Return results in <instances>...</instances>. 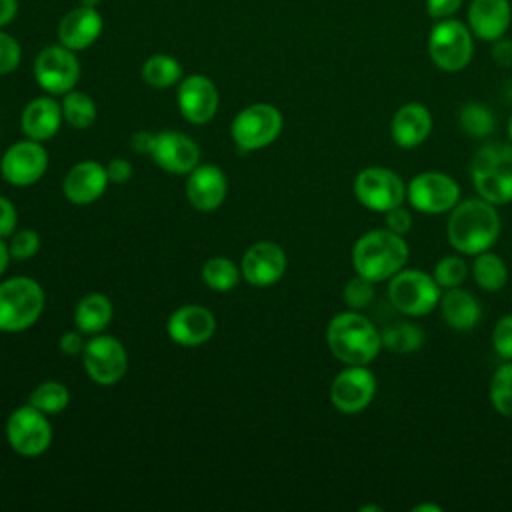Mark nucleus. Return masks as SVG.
Wrapping results in <instances>:
<instances>
[{
	"instance_id": "1",
	"label": "nucleus",
	"mask_w": 512,
	"mask_h": 512,
	"mask_svg": "<svg viewBox=\"0 0 512 512\" xmlns=\"http://www.w3.org/2000/svg\"><path fill=\"white\" fill-rule=\"evenodd\" d=\"M446 236L450 246L466 256H476L494 246L500 236V214L484 198L460 200L448 216Z\"/></svg>"
},
{
	"instance_id": "2",
	"label": "nucleus",
	"mask_w": 512,
	"mask_h": 512,
	"mask_svg": "<svg viewBox=\"0 0 512 512\" xmlns=\"http://www.w3.org/2000/svg\"><path fill=\"white\" fill-rule=\"evenodd\" d=\"M326 344L342 364L368 366L382 350V336L364 314L346 310L328 322Z\"/></svg>"
},
{
	"instance_id": "3",
	"label": "nucleus",
	"mask_w": 512,
	"mask_h": 512,
	"mask_svg": "<svg viewBox=\"0 0 512 512\" xmlns=\"http://www.w3.org/2000/svg\"><path fill=\"white\" fill-rule=\"evenodd\" d=\"M408 254V244L400 234L388 228H376L364 232L356 240L352 248V266L356 274L376 284L398 274L406 266Z\"/></svg>"
},
{
	"instance_id": "4",
	"label": "nucleus",
	"mask_w": 512,
	"mask_h": 512,
	"mask_svg": "<svg viewBox=\"0 0 512 512\" xmlns=\"http://www.w3.org/2000/svg\"><path fill=\"white\" fill-rule=\"evenodd\" d=\"M474 190L486 202H512V142H488L476 150L470 164Z\"/></svg>"
},
{
	"instance_id": "5",
	"label": "nucleus",
	"mask_w": 512,
	"mask_h": 512,
	"mask_svg": "<svg viewBox=\"0 0 512 512\" xmlns=\"http://www.w3.org/2000/svg\"><path fill=\"white\" fill-rule=\"evenodd\" d=\"M44 290L28 276L0 282V332H22L34 326L44 312Z\"/></svg>"
},
{
	"instance_id": "6",
	"label": "nucleus",
	"mask_w": 512,
	"mask_h": 512,
	"mask_svg": "<svg viewBox=\"0 0 512 512\" xmlns=\"http://www.w3.org/2000/svg\"><path fill=\"white\" fill-rule=\"evenodd\" d=\"M442 296L434 276L420 268H402L388 280V300L404 316L430 314Z\"/></svg>"
},
{
	"instance_id": "7",
	"label": "nucleus",
	"mask_w": 512,
	"mask_h": 512,
	"mask_svg": "<svg viewBox=\"0 0 512 512\" xmlns=\"http://www.w3.org/2000/svg\"><path fill=\"white\" fill-rule=\"evenodd\" d=\"M428 54L440 70L460 72L472 60L474 34L456 18L436 20L428 34Z\"/></svg>"
},
{
	"instance_id": "8",
	"label": "nucleus",
	"mask_w": 512,
	"mask_h": 512,
	"mask_svg": "<svg viewBox=\"0 0 512 512\" xmlns=\"http://www.w3.org/2000/svg\"><path fill=\"white\" fill-rule=\"evenodd\" d=\"M284 118L274 104L256 102L242 108L232 124L230 134L240 150L254 152L270 146L282 132Z\"/></svg>"
},
{
	"instance_id": "9",
	"label": "nucleus",
	"mask_w": 512,
	"mask_h": 512,
	"mask_svg": "<svg viewBox=\"0 0 512 512\" xmlns=\"http://www.w3.org/2000/svg\"><path fill=\"white\" fill-rule=\"evenodd\" d=\"M6 440L20 456L34 458L44 454L52 444V424L48 414L32 404L18 406L6 420Z\"/></svg>"
},
{
	"instance_id": "10",
	"label": "nucleus",
	"mask_w": 512,
	"mask_h": 512,
	"mask_svg": "<svg viewBox=\"0 0 512 512\" xmlns=\"http://www.w3.org/2000/svg\"><path fill=\"white\" fill-rule=\"evenodd\" d=\"M352 190L364 208L380 214L400 206L406 198L404 180L386 166L362 168L354 178Z\"/></svg>"
},
{
	"instance_id": "11",
	"label": "nucleus",
	"mask_w": 512,
	"mask_h": 512,
	"mask_svg": "<svg viewBox=\"0 0 512 512\" xmlns=\"http://www.w3.org/2000/svg\"><path fill=\"white\" fill-rule=\"evenodd\" d=\"M406 198L420 214H446L460 202V186L446 172L426 170L408 182Z\"/></svg>"
},
{
	"instance_id": "12",
	"label": "nucleus",
	"mask_w": 512,
	"mask_h": 512,
	"mask_svg": "<svg viewBox=\"0 0 512 512\" xmlns=\"http://www.w3.org/2000/svg\"><path fill=\"white\" fill-rule=\"evenodd\" d=\"M80 78L76 52L64 44H50L34 58V80L50 96H64L74 90Z\"/></svg>"
},
{
	"instance_id": "13",
	"label": "nucleus",
	"mask_w": 512,
	"mask_h": 512,
	"mask_svg": "<svg viewBox=\"0 0 512 512\" xmlns=\"http://www.w3.org/2000/svg\"><path fill=\"white\" fill-rule=\"evenodd\" d=\"M82 364L92 382L100 386H114L128 370V354L118 338L100 332L86 340Z\"/></svg>"
},
{
	"instance_id": "14",
	"label": "nucleus",
	"mask_w": 512,
	"mask_h": 512,
	"mask_svg": "<svg viewBox=\"0 0 512 512\" xmlns=\"http://www.w3.org/2000/svg\"><path fill=\"white\" fill-rule=\"evenodd\" d=\"M376 394V376L366 366H346L330 384V402L342 414H358Z\"/></svg>"
},
{
	"instance_id": "15",
	"label": "nucleus",
	"mask_w": 512,
	"mask_h": 512,
	"mask_svg": "<svg viewBox=\"0 0 512 512\" xmlns=\"http://www.w3.org/2000/svg\"><path fill=\"white\" fill-rule=\"evenodd\" d=\"M48 168V152L36 140L14 142L0 160V174L12 186H32L36 184Z\"/></svg>"
},
{
	"instance_id": "16",
	"label": "nucleus",
	"mask_w": 512,
	"mask_h": 512,
	"mask_svg": "<svg viewBox=\"0 0 512 512\" xmlns=\"http://www.w3.org/2000/svg\"><path fill=\"white\" fill-rule=\"evenodd\" d=\"M286 252L280 244L270 240H258L242 256V278L254 288H268L276 284L286 272Z\"/></svg>"
},
{
	"instance_id": "17",
	"label": "nucleus",
	"mask_w": 512,
	"mask_h": 512,
	"mask_svg": "<svg viewBox=\"0 0 512 512\" xmlns=\"http://www.w3.org/2000/svg\"><path fill=\"white\" fill-rule=\"evenodd\" d=\"M178 108L184 120L190 124H206L210 122L220 104L216 84L204 74H188L178 82L176 92Z\"/></svg>"
},
{
	"instance_id": "18",
	"label": "nucleus",
	"mask_w": 512,
	"mask_h": 512,
	"mask_svg": "<svg viewBox=\"0 0 512 512\" xmlns=\"http://www.w3.org/2000/svg\"><path fill=\"white\" fill-rule=\"evenodd\" d=\"M152 160L170 174H190L200 164V146L184 132L164 130L154 134Z\"/></svg>"
},
{
	"instance_id": "19",
	"label": "nucleus",
	"mask_w": 512,
	"mask_h": 512,
	"mask_svg": "<svg viewBox=\"0 0 512 512\" xmlns=\"http://www.w3.org/2000/svg\"><path fill=\"white\" fill-rule=\"evenodd\" d=\"M166 332L172 342L194 348L206 344L214 336L216 318L206 306L184 304L170 314L166 322Z\"/></svg>"
},
{
	"instance_id": "20",
	"label": "nucleus",
	"mask_w": 512,
	"mask_h": 512,
	"mask_svg": "<svg viewBox=\"0 0 512 512\" xmlns=\"http://www.w3.org/2000/svg\"><path fill=\"white\" fill-rule=\"evenodd\" d=\"M108 184L110 180L106 174V166L96 160H82L66 172L62 180V192L68 202L84 206L96 202L106 192Z\"/></svg>"
},
{
	"instance_id": "21",
	"label": "nucleus",
	"mask_w": 512,
	"mask_h": 512,
	"mask_svg": "<svg viewBox=\"0 0 512 512\" xmlns=\"http://www.w3.org/2000/svg\"><path fill=\"white\" fill-rule=\"evenodd\" d=\"M104 30V18L94 6H76L68 10L58 24V40L66 48L80 52L90 48Z\"/></svg>"
},
{
	"instance_id": "22",
	"label": "nucleus",
	"mask_w": 512,
	"mask_h": 512,
	"mask_svg": "<svg viewBox=\"0 0 512 512\" xmlns=\"http://www.w3.org/2000/svg\"><path fill=\"white\" fill-rule=\"evenodd\" d=\"M228 192V180L222 168L214 164H198L186 180L188 202L200 212L220 208Z\"/></svg>"
},
{
	"instance_id": "23",
	"label": "nucleus",
	"mask_w": 512,
	"mask_h": 512,
	"mask_svg": "<svg viewBox=\"0 0 512 512\" xmlns=\"http://www.w3.org/2000/svg\"><path fill=\"white\" fill-rule=\"evenodd\" d=\"M510 22V0H472L468 6V28L480 40H500L508 32Z\"/></svg>"
},
{
	"instance_id": "24",
	"label": "nucleus",
	"mask_w": 512,
	"mask_h": 512,
	"mask_svg": "<svg viewBox=\"0 0 512 512\" xmlns=\"http://www.w3.org/2000/svg\"><path fill=\"white\" fill-rule=\"evenodd\" d=\"M432 132V114L420 102L400 106L390 122V136L398 148L412 150L420 146Z\"/></svg>"
},
{
	"instance_id": "25",
	"label": "nucleus",
	"mask_w": 512,
	"mask_h": 512,
	"mask_svg": "<svg viewBox=\"0 0 512 512\" xmlns=\"http://www.w3.org/2000/svg\"><path fill=\"white\" fill-rule=\"evenodd\" d=\"M62 106L56 102L54 96H38L30 100L20 116V128L26 138L44 142L50 140L52 136L58 134L60 124H62Z\"/></svg>"
},
{
	"instance_id": "26",
	"label": "nucleus",
	"mask_w": 512,
	"mask_h": 512,
	"mask_svg": "<svg viewBox=\"0 0 512 512\" xmlns=\"http://www.w3.org/2000/svg\"><path fill=\"white\" fill-rule=\"evenodd\" d=\"M442 320L446 322V326H450L452 330H472L482 316L480 304L474 298L472 292L456 286V288H446L442 290L440 302H438Z\"/></svg>"
},
{
	"instance_id": "27",
	"label": "nucleus",
	"mask_w": 512,
	"mask_h": 512,
	"mask_svg": "<svg viewBox=\"0 0 512 512\" xmlns=\"http://www.w3.org/2000/svg\"><path fill=\"white\" fill-rule=\"evenodd\" d=\"M112 314H114V308L110 298L100 292H90L84 298H80V302L76 304L74 324L82 334L94 336L104 332V328L112 320Z\"/></svg>"
},
{
	"instance_id": "28",
	"label": "nucleus",
	"mask_w": 512,
	"mask_h": 512,
	"mask_svg": "<svg viewBox=\"0 0 512 512\" xmlns=\"http://www.w3.org/2000/svg\"><path fill=\"white\" fill-rule=\"evenodd\" d=\"M472 276H474V282L482 290L498 292L508 282V268H506V262L498 254L486 250V252H480L474 256Z\"/></svg>"
},
{
	"instance_id": "29",
	"label": "nucleus",
	"mask_w": 512,
	"mask_h": 512,
	"mask_svg": "<svg viewBox=\"0 0 512 512\" xmlns=\"http://www.w3.org/2000/svg\"><path fill=\"white\" fill-rule=\"evenodd\" d=\"M182 66L170 54H152L142 64V80L158 90L170 88L182 80Z\"/></svg>"
},
{
	"instance_id": "30",
	"label": "nucleus",
	"mask_w": 512,
	"mask_h": 512,
	"mask_svg": "<svg viewBox=\"0 0 512 512\" xmlns=\"http://www.w3.org/2000/svg\"><path fill=\"white\" fill-rule=\"evenodd\" d=\"M382 346L392 354H412L424 344V330L412 322H394L380 330Z\"/></svg>"
},
{
	"instance_id": "31",
	"label": "nucleus",
	"mask_w": 512,
	"mask_h": 512,
	"mask_svg": "<svg viewBox=\"0 0 512 512\" xmlns=\"http://www.w3.org/2000/svg\"><path fill=\"white\" fill-rule=\"evenodd\" d=\"M62 116L64 120L76 128V130H86L94 124L96 120V104L94 100L82 92V90H70L62 96Z\"/></svg>"
},
{
	"instance_id": "32",
	"label": "nucleus",
	"mask_w": 512,
	"mask_h": 512,
	"mask_svg": "<svg viewBox=\"0 0 512 512\" xmlns=\"http://www.w3.org/2000/svg\"><path fill=\"white\" fill-rule=\"evenodd\" d=\"M202 280L214 292H228L236 288L242 272L240 268L226 256H212L202 266Z\"/></svg>"
},
{
	"instance_id": "33",
	"label": "nucleus",
	"mask_w": 512,
	"mask_h": 512,
	"mask_svg": "<svg viewBox=\"0 0 512 512\" xmlns=\"http://www.w3.org/2000/svg\"><path fill=\"white\" fill-rule=\"evenodd\" d=\"M458 124L470 138H488L496 128L494 112L482 102H466L458 112Z\"/></svg>"
},
{
	"instance_id": "34",
	"label": "nucleus",
	"mask_w": 512,
	"mask_h": 512,
	"mask_svg": "<svg viewBox=\"0 0 512 512\" xmlns=\"http://www.w3.org/2000/svg\"><path fill=\"white\" fill-rule=\"evenodd\" d=\"M28 404L42 410L48 416L60 414L70 404V390L58 380H46L30 392Z\"/></svg>"
},
{
	"instance_id": "35",
	"label": "nucleus",
	"mask_w": 512,
	"mask_h": 512,
	"mask_svg": "<svg viewBox=\"0 0 512 512\" xmlns=\"http://www.w3.org/2000/svg\"><path fill=\"white\" fill-rule=\"evenodd\" d=\"M488 394L494 410L506 418H512V360H506L496 368Z\"/></svg>"
},
{
	"instance_id": "36",
	"label": "nucleus",
	"mask_w": 512,
	"mask_h": 512,
	"mask_svg": "<svg viewBox=\"0 0 512 512\" xmlns=\"http://www.w3.org/2000/svg\"><path fill=\"white\" fill-rule=\"evenodd\" d=\"M432 276L442 290L456 288L468 276V262L462 256H442L436 262Z\"/></svg>"
},
{
	"instance_id": "37",
	"label": "nucleus",
	"mask_w": 512,
	"mask_h": 512,
	"mask_svg": "<svg viewBox=\"0 0 512 512\" xmlns=\"http://www.w3.org/2000/svg\"><path fill=\"white\" fill-rule=\"evenodd\" d=\"M376 296V290H374V282L356 274L354 278H350L344 286V292H342V298H344V304L350 308V310H362L366 306L372 304Z\"/></svg>"
},
{
	"instance_id": "38",
	"label": "nucleus",
	"mask_w": 512,
	"mask_h": 512,
	"mask_svg": "<svg viewBox=\"0 0 512 512\" xmlns=\"http://www.w3.org/2000/svg\"><path fill=\"white\" fill-rule=\"evenodd\" d=\"M8 250L14 260H30L40 250V234L32 228H22L10 236Z\"/></svg>"
},
{
	"instance_id": "39",
	"label": "nucleus",
	"mask_w": 512,
	"mask_h": 512,
	"mask_svg": "<svg viewBox=\"0 0 512 512\" xmlns=\"http://www.w3.org/2000/svg\"><path fill=\"white\" fill-rule=\"evenodd\" d=\"M22 48L18 40L0 28V76L14 72L20 66Z\"/></svg>"
},
{
	"instance_id": "40",
	"label": "nucleus",
	"mask_w": 512,
	"mask_h": 512,
	"mask_svg": "<svg viewBox=\"0 0 512 512\" xmlns=\"http://www.w3.org/2000/svg\"><path fill=\"white\" fill-rule=\"evenodd\" d=\"M494 352L506 362L512 360V314H504L492 330Z\"/></svg>"
},
{
	"instance_id": "41",
	"label": "nucleus",
	"mask_w": 512,
	"mask_h": 512,
	"mask_svg": "<svg viewBox=\"0 0 512 512\" xmlns=\"http://www.w3.org/2000/svg\"><path fill=\"white\" fill-rule=\"evenodd\" d=\"M384 222H386L388 230L404 236L412 228V212L408 208H404L402 204L394 206L388 212H384Z\"/></svg>"
},
{
	"instance_id": "42",
	"label": "nucleus",
	"mask_w": 512,
	"mask_h": 512,
	"mask_svg": "<svg viewBox=\"0 0 512 512\" xmlns=\"http://www.w3.org/2000/svg\"><path fill=\"white\" fill-rule=\"evenodd\" d=\"M18 224V212L6 196H0V238H8L14 234Z\"/></svg>"
},
{
	"instance_id": "43",
	"label": "nucleus",
	"mask_w": 512,
	"mask_h": 512,
	"mask_svg": "<svg viewBox=\"0 0 512 512\" xmlns=\"http://www.w3.org/2000/svg\"><path fill=\"white\" fill-rule=\"evenodd\" d=\"M462 8V0H426V14L434 20L452 18Z\"/></svg>"
},
{
	"instance_id": "44",
	"label": "nucleus",
	"mask_w": 512,
	"mask_h": 512,
	"mask_svg": "<svg viewBox=\"0 0 512 512\" xmlns=\"http://www.w3.org/2000/svg\"><path fill=\"white\" fill-rule=\"evenodd\" d=\"M84 336H86V334H82L78 328H76V330H68V332H64V334L60 336L58 346H60V350H62L66 356H78V354L82 356V350H84V346H86Z\"/></svg>"
},
{
	"instance_id": "45",
	"label": "nucleus",
	"mask_w": 512,
	"mask_h": 512,
	"mask_svg": "<svg viewBox=\"0 0 512 512\" xmlns=\"http://www.w3.org/2000/svg\"><path fill=\"white\" fill-rule=\"evenodd\" d=\"M132 164L126 158H112L106 164V174L112 184H124L132 178Z\"/></svg>"
},
{
	"instance_id": "46",
	"label": "nucleus",
	"mask_w": 512,
	"mask_h": 512,
	"mask_svg": "<svg viewBox=\"0 0 512 512\" xmlns=\"http://www.w3.org/2000/svg\"><path fill=\"white\" fill-rule=\"evenodd\" d=\"M152 142H154V134L146 132V130H140L136 134H132V150L138 152V154H148L150 156V150H152Z\"/></svg>"
},
{
	"instance_id": "47",
	"label": "nucleus",
	"mask_w": 512,
	"mask_h": 512,
	"mask_svg": "<svg viewBox=\"0 0 512 512\" xmlns=\"http://www.w3.org/2000/svg\"><path fill=\"white\" fill-rule=\"evenodd\" d=\"M492 54H494V60H496L498 64H502V66H512V42H510V40H502V38L496 40Z\"/></svg>"
},
{
	"instance_id": "48",
	"label": "nucleus",
	"mask_w": 512,
	"mask_h": 512,
	"mask_svg": "<svg viewBox=\"0 0 512 512\" xmlns=\"http://www.w3.org/2000/svg\"><path fill=\"white\" fill-rule=\"evenodd\" d=\"M18 0H0V28L10 24L16 18Z\"/></svg>"
},
{
	"instance_id": "49",
	"label": "nucleus",
	"mask_w": 512,
	"mask_h": 512,
	"mask_svg": "<svg viewBox=\"0 0 512 512\" xmlns=\"http://www.w3.org/2000/svg\"><path fill=\"white\" fill-rule=\"evenodd\" d=\"M10 250H8V244L4 242V238H0V276L4 274V270L8 268V262H10Z\"/></svg>"
},
{
	"instance_id": "50",
	"label": "nucleus",
	"mask_w": 512,
	"mask_h": 512,
	"mask_svg": "<svg viewBox=\"0 0 512 512\" xmlns=\"http://www.w3.org/2000/svg\"><path fill=\"white\" fill-rule=\"evenodd\" d=\"M414 512H442V508H440L438 504L426 502V504H416V506H414Z\"/></svg>"
},
{
	"instance_id": "51",
	"label": "nucleus",
	"mask_w": 512,
	"mask_h": 512,
	"mask_svg": "<svg viewBox=\"0 0 512 512\" xmlns=\"http://www.w3.org/2000/svg\"><path fill=\"white\" fill-rule=\"evenodd\" d=\"M80 4H84V6H94V8H98L100 0H80Z\"/></svg>"
},
{
	"instance_id": "52",
	"label": "nucleus",
	"mask_w": 512,
	"mask_h": 512,
	"mask_svg": "<svg viewBox=\"0 0 512 512\" xmlns=\"http://www.w3.org/2000/svg\"><path fill=\"white\" fill-rule=\"evenodd\" d=\"M368 510H376V512H380L382 508H380V506H362V508H360V512H368Z\"/></svg>"
},
{
	"instance_id": "53",
	"label": "nucleus",
	"mask_w": 512,
	"mask_h": 512,
	"mask_svg": "<svg viewBox=\"0 0 512 512\" xmlns=\"http://www.w3.org/2000/svg\"><path fill=\"white\" fill-rule=\"evenodd\" d=\"M508 138H510V142H512V116H510V120H508Z\"/></svg>"
}]
</instances>
